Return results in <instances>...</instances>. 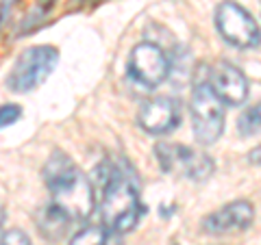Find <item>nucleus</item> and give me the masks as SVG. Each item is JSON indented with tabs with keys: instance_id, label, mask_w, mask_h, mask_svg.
<instances>
[{
	"instance_id": "f257e3e1",
	"label": "nucleus",
	"mask_w": 261,
	"mask_h": 245,
	"mask_svg": "<svg viewBox=\"0 0 261 245\" xmlns=\"http://www.w3.org/2000/svg\"><path fill=\"white\" fill-rule=\"evenodd\" d=\"M96 189L105 228L122 234L140 224V217L144 213L140 193L122 169L109 161H102L96 167Z\"/></svg>"
},
{
	"instance_id": "f03ea898",
	"label": "nucleus",
	"mask_w": 261,
	"mask_h": 245,
	"mask_svg": "<svg viewBox=\"0 0 261 245\" xmlns=\"http://www.w3.org/2000/svg\"><path fill=\"white\" fill-rule=\"evenodd\" d=\"M42 174L53 195V204L59 206L72 222H83L94 213V185L65 152L55 150L48 157Z\"/></svg>"
},
{
	"instance_id": "7ed1b4c3",
	"label": "nucleus",
	"mask_w": 261,
	"mask_h": 245,
	"mask_svg": "<svg viewBox=\"0 0 261 245\" xmlns=\"http://www.w3.org/2000/svg\"><path fill=\"white\" fill-rule=\"evenodd\" d=\"M57 63H59V52L55 46H31L15 59L7 76V87L15 94L33 91L53 74Z\"/></svg>"
},
{
	"instance_id": "20e7f679",
	"label": "nucleus",
	"mask_w": 261,
	"mask_h": 245,
	"mask_svg": "<svg viewBox=\"0 0 261 245\" xmlns=\"http://www.w3.org/2000/svg\"><path fill=\"white\" fill-rule=\"evenodd\" d=\"M190 111L196 141L202 145L216 143L224 133V104L218 100L207 83L194 87Z\"/></svg>"
},
{
	"instance_id": "39448f33",
	"label": "nucleus",
	"mask_w": 261,
	"mask_h": 245,
	"mask_svg": "<svg viewBox=\"0 0 261 245\" xmlns=\"http://www.w3.org/2000/svg\"><path fill=\"white\" fill-rule=\"evenodd\" d=\"M154 157H157L163 171L185 176L190 180H207L216 169L214 161L207 154L196 152L187 148V145H178V143H157Z\"/></svg>"
},
{
	"instance_id": "423d86ee",
	"label": "nucleus",
	"mask_w": 261,
	"mask_h": 245,
	"mask_svg": "<svg viewBox=\"0 0 261 245\" xmlns=\"http://www.w3.org/2000/svg\"><path fill=\"white\" fill-rule=\"evenodd\" d=\"M216 28L224 42L235 48H257L259 26L257 20L233 0H224L216 9Z\"/></svg>"
},
{
	"instance_id": "0eeeda50",
	"label": "nucleus",
	"mask_w": 261,
	"mask_h": 245,
	"mask_svg": "<svg viewBox=\"0 0 261 245\" xmlns=\"http://www.w3.org/2000/svg\"><path fill=\"white\" fill-rule=\"evenodd\" d=\"M170 63L166 52L157 44L142 42L137 44L128 56V78L144 89L159 87L168 78Z\"/></svg>"
},
{
	"instance_id": "6e6552de",
	"label": "nucleus",
	"mask_w": 261,
	"mask_h": 245,
	"mask_svg": "<svg viewBox=\"0 0 261 245\" xmlns=\"http://www.w3.org/2000/svg\"><path fill=\"white\" fill-rule=\"evenodd\" d=\"M137 124L148 135H168L181 124V104L174 98L159 96L152 100H146L140 113H137Z\"/></svg>"
},
{
	"instance_id": "1a4fd4ad",
	"label": "nucleus",
	"mask_w": 261,
	"mask_h": 245,
	"mask_svg": "<svg viewBox=\"0 0 261 245\" xmlns=\"http://www.w3.org/2000/svg\"><path fill=\"white\" fill-rule=\"evenodd\" d=\"M211 91L226 107H240L248 98V80L240 68L228 61H218L211 70L209 83Z\"/></svg>"
},
{
	"instance_id": "9d476101",
	"label": "nucleus",
	"mask_w": 261,
	"mask_h": 245,
	"mask_svg": "<svg viewBox=\"0 0 261 245\" xmlns=\"http://www.w3.org/2000/svg\"><path fill=\"white\" fill-rule=\"evenodd\" d=\"M252 222H255V206L246 200H235L202 219V230L209 234L244 232L252 226Z\"/></svg>"
},
{
	"instance_id": "9b49d317",
	"label": "nucleus",
	"mask_w": 261,
	"mask_h": 245,
	"mask_svg": "<svg viewBox=\"0 0 261 245\" xmlns=\"http://www.w3.org/2000/svg\"><path fill=\"white\" fill-rule=\"evenodd\" d=\"M70 224H72V219L65 215L59 206H55V204L42 208V213H39V219H37L39 232H42L46 239H61V236L68 232Z\"/></svg>"
},
{
	"instance_id": "f8f14e48",
	"label": "nucleus",
	"mask_w": 261,
	"mask_h": 245,
	"mask_svg": "<svg viewBox=\"0 0 261 245\" xmlns=\"http://www.w3.org/2000/svg\"><path fill=\"white\" fill-rule=\"evenodd\" d=\"M70 245H124V241L105 226H87L72 236Z\"/></svg>"
},
{
	"instance_id": "ddd939ff",
	"label": "nucleus",
	"mask_w": 261,
	"mask_h": 245,
	"mask_svg": "<svg viewBox=\"0 0 261 245\" xmlns=\"http://www.w3.org/2000/svg\"><path fill=\"white\" fill-rule=\"evenodd\" d=\"M259 113H261L259 104H255V107L246 109V113L240 117L238 128H240V133L244 137H255V135H259Z\"/></svg>"
},
{
	"instance_id": "4468645a",
	"label": "nucleus",
	"mask_w": 261,
	"mask_h": 245,
	"mask_svg": "<svg viewBox=\"0 0 261 245\" xmlns=\"http://www.w3.org/2000/svg\"><path fill=\"white\" fill-rule=\"evenodd\" d=\"M22 117V107L20 104H0V128H7L15 124Z\"/></svg>"
},
{
	"instance_id": "2eb2a0df",
	"label": "nucleus",
	"mask_w": 261,
	"mask_h": 245,
	"mask_svg": "<svg viewBox=\"0 0 261 245\" xmlns=\"http://www.w3.org/2000/svg\"><path fill=\"white\" fill-rule=\"evenodd\" d=\"M0 245H31L27 232L18 230V228H11V230H7L3 234V239H0Z\"/></svg>"
}]
</instances>
